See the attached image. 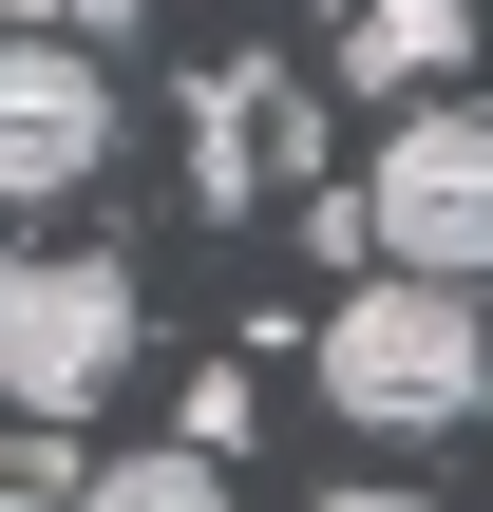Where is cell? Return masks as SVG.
<instances>
[{"instance_id": "52a82bcc", "label": "cell", "mask_w": 493, "mask_h": 512, "mask_svg": "<svg viewBox=\"0 0 493 512\" xmlns=\"http://www.w3.org/2000/svg\"><path fill=\"white\" fill-rule=\"evenodd\" d=\"M76 512H228V475H209V437H171V456H95Z\"/></svg>"}, {"instance_id": "8992f818", "label": "cell", "mask_w": 493, "mask_h": 512, "mask_svg": "<svg viewBox=\"0 0 493 512\" xmlns=\"http://www.w3.org/2000/svg\"><path fill=\"white\" fill-rule=\"evenodd\" d=\"M475 19L493 0H342V76H361V95H456Z\"/></svg>"}, {"instance_id": "6da1fadb", "label": "cell", "mask_w": 493, "mask_h": 512, "mask_svg": "<svg viewBox=\"0 0 493 512\" xmlns=\"http://www.w3.org/2000/svg\"><path fill=\"white\" fill-rule=\"evenodd\" d=\"M323 418L342 437H456V418H493V304H456L437 266H361L323 304Z\"/></svg>"}, {"instance_id": "9c48e42d", "label": "cell", "mask_w": 493, "mask_h": 512, "mask_svg": "<svg viewBox=\"0 0 493 512\" xmlns=\"http://www.w3.org/2000/svg\"><path fill=\"white\" fill-rule=\"evenodd\" d=\"M304 512H437L418 475H342V494H304Z\"/></svg>"}, {"instance_id": "5b68a950", "label": "cell", "mask_w": 493, "mask_h": 512, "mask_svg": "<svg viewBox=\"0 0 493 512\" xmlns=\"http://www.w3.org/2000/svg\"><path fill=\"white\" fill-rule=\"evenodd\" d=\"M285 171H304V76L228 57V76L190 95V190H209V209H266Z\"/></svg>"}, {"instance_id": "277c9868", "label": "cell", "mask_w": 493, "mask_h": 512, "mask_svg": "<svg viewBox=\"0 0 493 512\" xmlns=\"http://www.w3.org/2000/svg\"><path fill=\"white\" fill-rule=\"evenodd\" d=\"M95 171H114V76H95L76 38H19V57H0V190L57 209V190H95Z\"/></svg>"}, {"instance_id": "3957f363", "label": "cell", "mask_w": 493, "mask_h": 512, "mask_svg": "<svg viewBox=\"0 0 493 512\" xmlns=\"http://www.w3.org/2000/svg\"><path fill=\"white\" fill-rule=\"evenodd\" d=\"M133 266L114 247H19V285H0V399L19 418H95L114 380H133Z\"/></svg>"}, {"instance_id": "ba28073f", "label": "cell", "mask_w": 493, "mask_h": 512, "mask_svg": "<svg viewBox=\"0 0 493 512\" xmlns=\"http://www.w3.org/2000/svg\"><path fill=\"white\" fill-rule=\"evenodd\" d=\"M19 38H133V0H19Z\"/></svg>"}, {"instance_id": "7a4b0ae2", "label": "cell", "mask_w": 493, "mask_h": 512, "mask_svg": "<svg viewBox=\"0 0 493 512\" xmlns=\"http://www.w3.org/2000/svg\"><path fill=\"white\" fill-rule=\"evenodd\" d=\"M361 209H380V266L493 285V95H399V133L361 152Z\"/></svg>"}]
</instances>
